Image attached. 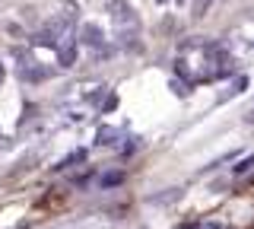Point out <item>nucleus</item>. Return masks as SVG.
Returning <instances> with one entry per match:
<instances>
[{
  "instance_id": "f257e3e1",
  "label": "nucleus",
  "mask_w": 254,
  "mask_h": 229,
  "mask_svg": "<svg viewBox=\"0 0 254 229\" xmlns=\"http://www.w3.org/2000/svg\"><path fill=\"white\" fill-rule=\"evenodd\" d=\"M108 16L115 19L118 32H124V29H137V26H140V16L133 13V6L127 3V0H108Z\"/></svg>"
},
{
  "instance_id": "f03ea898",
  "label": "nucleus",
  "mask_w": 254,
  "mask_h": 229,
  "mask_svg": "<svg viewBox=\"0 0 254 229\" xmlns=\"http://www.w3.org/2000/svg\"><path fill=\"white\" fill-rule=\"evenodd\" d=\"M79 45H86V48H102V45H105V38H102V29L95 26V22L83 26V29H79Z\"/></svg>"
},
{
  "instance_id": "7ed1b4c3",
  "label": "nucleus",
  "mask_w": 254,
  "mask_h": 229,
  "mask_svg": "<svg viewBox=\"0 0 254 229\" xmlns=\"http://www.w3.org/2000/svg\"><path fill=\"white\" fill-rule=\"evenodd\" d=\"M58 58H61V67H73V61H76V42L73 38H67L58 48Z\"/></svg>"
},
{
  "instance_id": "20e7f679",
  "label": "nucleus",
  "mask_w": 254,
  "mask_h": 229,
  "mask_svg": "<svg viewBox=\"0 0 254 229\" xmlns=\"http://www.w3.org/2000/svg\"><path fill=\"white\" fill-rule=\"evenodd\" d=\"M32 42L42 45V48H54V45H58V38H54V32L45 26V29H38V32H35V38H32Z\"/></svg>"
},
{
  "instance_id": "39448f33",
  "label": "nucleus",
  "mask_w": 254,
  "mask_h": 229,
  "mask_svg": "<svg viewBox=\"0 0 254 229\" xmlns=\"http://www.w3.org/2000/svg\"><path fill=\"white\" fill-rule=\"evenodd\" d=\"M99 144H102V147L118 144V131H115V128H99Z\"/></svg>"
},
{
  "instance_id": "423d86ee",
  "label": "nucleus",
  "mask_w": 254,
  "mask_h": 229,
  "mask_svg": "<svg viewBox=\"0 0 254 229\" xmlns=\"http://www.w3.org/2000/svg\"><path fill=\"white\" fill-rule=\"evenodd\" d=\"M245 86H248V76H238V80H235V83L226 89V96H222V99H229V96H238V92H242Z\"/></svg>"
},
{
  "instance_id": "0eeeda50",
  "label": "nucleus",
  "mask_w": 254,
  "mask_h": 229,
  "mask_svg": "<svg viewBox=\"0 0 254 229\" xmlns=\"http://www.w3.org/2000/svg\"><path fill=\"white\" fill-rule=\"evenodd\" d=\"M121 172H108V175H102V185H105V188H111V185H121Z\"/></svg>"
},
{
  "instance_id": "6e6552de",
  "label": "nucleus",
  "mask_w": 254,
  "mask_h": 229,
  "mask_svg": "<svg viewBox=\"0 0 254 229\" xmlns=\"http://www.w3.org/2000/svg\"><path fill=\"white\" fill-rule=\"evenodd\" d=\"M251 165H254V156H248L245 162H238V165H235V175H248V172H251Z\"/></svg>"
},
{
  "instance_id": "1a4fd4ad",
  "label": "nucleus",
  "mask_w": 254,
  "mask_h": 229,
  "mask_svg": "<svg viewBox=\"0 0 254 229\" xmlns=\"http://www.w3.org/2000/svg\"><path fill=\"white\" fill-rule=\"evenodd\" d=\"M83 159H86V150H76V153H70L61 165H73V162H83Z\"/></svg>"
},
{
  "instance_id": "9d476101",
  "label": "nucleus",
  "mask_w": 254,
  "mask_h": 229,
  "mask_svg": "<svg viewBox=\"0 0 254 229\" xmlns=\"http://www.w3.org/2000/svg\"><path fill=\"white\" fill-rule=\"evenodd\" d=\"M210 3H213V0H197V3H194V16H203Z\"/></svg>"
},
{
  "instance_id": "9b49d317",
  "label": "nucleus",
  "mask_w": 254,
  "mask_h": 229,
  "mask_svg": "<svg viewBox=\"0 0 254 229\" xmlns=\"http://www.w3.org/2000/svg\"><path fill=\"white\" fill-rule=\"evenodd\" d=\"M245 121H248V124H254V105L248 108V115H245Z\"/></svg>"
},
{
  "instance_id": "f8f14e48",
  "label": "nucleus",
  "mask_w": 254,
  "mask_h": 229,
  "mask_svg": "<svg viewBox=\"0 0 254 229\" xmlns=\"http://www.w3.org/2000/svg\"><path fill=\"white\" fill-rule=\"evenodd\" d=\"M200 229H222V226H219V223H203Z\"/></svg>"
},
{
  "instance_id": "ddd939ff",
  "label": "nucleus",
  "mask_w": 254,
  "mask_h": 229,
  "mask_svg": "<svg viewBox=\"0 0 254 229\" xmlns=\"http://www.w3.org/2000/svg\"><path fill=\"white\" fill-rule=\"evenodd\" d=\"M3 76H6V70H3V64H0V83H3Z\"/></svg>"
},
{
  "instance_id": "4468645a",
  "label": "nucleus",
  "mask_w": 254,
  "mask_h": 229,
  "mask_svg": "<svg viewBox=\"0 0 254 229\" xmlns=\"http://www.w3.org/2000/svg\"><path fill=\"white\" fill-rule=\"evenodd\" d=\"M181 229H197V226H181Z\"/></svg>"
},
{
  "instance_id": "2eb2a0df",
  "label": "nucleus",
  "mask_w": 254,
  "mask_h": 229,
  "mask_svg": "<svg viewBox=\"0 0 254 229\" xmlns=\"http://www.w3.org/2000/svg\"><path fill=\"white\" fill-rule=\"evenodd\" d=\"M156 3H165V0H156Z\"/></svg>"
},
{
  "instance_id": "dca6fc26",
  "label": "nucleus",
  "mask_w": 254,
  "mask_h": 229,
  "mask_svg": "<svg viewBox=\"0 0 254 229\" xmlns=\"http://www.w3.org/2000/svg\"><path fill=\"white\" fill-rule=\"evenodd\" d=\"M178 3H185V0H178Z\"/></svg>"
}]
</instances>
